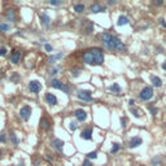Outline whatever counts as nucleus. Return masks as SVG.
<instances>
[{
  "instance_id": "obj_1",
  "label": "nucleus",
  "mask_w": 166,
  "mask_h": 166,
  "mask_svg": "<svg viewBox=\"0 0 166 166\" xmlns=\"http://www.w3.org/2000/svg\"><path fill=\"white\" fill-rule=\"evenodd\" d=\"M83 61L87 65H102L104 53L100 48H91L83 53Z\"/></svg>"
},
{
  "instance_id": "obj_2",
  "label": "nucleus",
  "mask_w": 166,
  "mask_h": 166,
  "mask_svg": "<svg viewBox=\"0 0 166 166\" xmlns=\"http://www.w3.org/2000/svg\"><path fill=\"white\" fill-rule=\"evenodd\" d=\"M100 38H101V42H102V44H104V47H107L108 49L126 51L125 44H123L117 37L109 34V32H104V34H101Z\"/></svg>"
},
{
  "instance_id": "obj_3",
  "label": "nucleus",
  "mask_w": 166,
  "mask_h": 166,
  "mask_svg": "<svg viewBox=\"0 0 166 166\" xmlns=\"http://www.w3.org/2000/svg\"><path fill=\"white\" fill-rule=\"evenodd\" d=\"M139 97H140L141 100H144V101L150 100V99L153 97V88L150 86L144 87V88L140 91V93H139Z\"/></svg>"
},
{
  "instance_id": "obj_4",
  "label": "nucleus",
  "mask_w": 166,
  "mask_h": 166,
  "mask_svg": "<svg viewBox=\"0 0 166 166\" xmlns=\"http://www.w3.org/2000/svg\"><path fill=\"white\" fill-rule=\"evenodd\" d=\"M51 86H52L53 88L61 90V91H64L65 93H69V92H70V88H69V86H66V84L61 83L59 79H52V81H51Z\"/></svg>"
},
{
  "instance_id": "obj_5",
  "label": "nucleus",
  "mask_w": 166,
  "mask_h": 166,
  "mask_svg": "<svg viewBox=\"0 0 166 166\" xmlns=\"http://www.w3.org/2000/svg\"><path fill=\"white\" fill-rule=\"evenodd\" d=\"M77 96L78 99L83 101H91L92 100V95H91V91H86V90H79L77 92Z\"/></svg>"
},
{
  "instance_id": "obj_6",
  "label": "nucleus",
  "mask_w": 166,
  "mask_h": 166,
  "mask_svg": "<svg viewBox=\"0 0 166 166\" xmlns=\"http://www.w3.org/2000/svg\"><path fill=\"white\" fill-rule=\"evenodd\" d=\"M29 90L32 93H38V92H40V90H42V84L39 83L38 81H30L29 82Z\"/></svg>"
},
{
  "instance_id": "obj_7",
  "label": "nucleus",
  "mask_w": 166,
  "mask_h": 166,
  "mask_svg": "<svg viewBox=\"0 0 166 166\" xmlns=\"http://www.w3.org/2000/svg\"><path fill=\"white\" fill-rule=\"evenodd\" d=\"M20 116H21V118H22V119L28 121L30 118V116H31V108H30L29 105H25L23 108H21Z\"/></svg>"
},
{
  "instance_id": "obj_8",
  "label": "nucleus",
  "mask_w": 166,
  "mask_h": 166,
  "mask_svg": "<svg viewBox=\"0 0 166 166\" xmlns=\"http://www.w3.org/2000/svg\"><path fill=\"white\" fill-rule=\"evenodd\" d=\"M74 116L79 122H84V121L87 119V113L83 109H77L74 112Z\"/></svg>"
},
{
  "instance_id": "obj_9",
  "label": "nucleus",
  "mask_w": 166,
  "mask_h": 166,
  "mask_svg": "<svg viewBox=\"0 0 166 166\" xmlns=\"http://www.w3.org/2000/svg\"><path fill=\"white\" fill-rule=\"evenodd\" d=\"M21 60V52L20 51H13L11 55V62L12 64H18Z\"/></svg>"
},
{
  "instance_id": "obj_10",
  "label": "nucleus",
  "mask_w": 166,
  "mask_h": 166,
  "mask_svg": "<svg viewBox=\"0 0 166 166\" xmlns=\"http://www.w3.org/2000/svg\"><path fill=\"white\" fill-rule=\"evenodd\" d=\"M81 138L84 139V140H90V139L92 138V129H90V127L84 129L83 131L81 132Z\"/></svg>"
},
{
  "instance_id": "obj_11",
  "label": "nucleus",
  "mask_w": 166,
  "mask_h": 166,
  "mask_svg": "<svg viewBox=\"0 0 166 166\" xmlns=\"http://www.w3.org/2000/svg\"><path fill=\"white\" fill-rule=\"evenodd\" d=\"M141 143H143L141 138H139V136H134V138L131 139V140H130L129 147H130V148H135V147H139Z\"/></svg>"
},
{
  "instance_id": "obj_12",
  "label": "nucleus",
  "mask_w": 166,
  "mask_h": 166,
  "mask_svg": "<svg viewBox=\"0 0 166 166\" xmlns=\"http://www.w3.org/2000/svg\"><path fill=\"white\" fill-rule=\"evenodd\" d=\"M105 9H107V8H105V7H102V5H100V4H93V5H91V7H90V11H91L92 13H99V12H105Z\"/></svg>"
},
{
  "instance_id": "obj_13",
  "label": "nucleus",
  "mask_w": 166,
  "mask_h": 166,
  "mask_svg": "<svg viewBox=\"0 0 166 166\" xmlns=\"http://www.w3.org/2000/svg\"><path fill=\"white\" fill-rule=\"evenodd\" d=\"M46 100L49 105H56L57 104V97L53 93H46Z\"/></svg>"
},
{
  "instance_id": "obj_14",
  "label": "nucleus",
  "mask_w": 166,
  "mask_h": 166,
  "mask_svg": "<svg viewBox=\"0 0 166 166\" xmlns=\"http://www.w3.org/2000/svg\"><path fill=\"white\" fill-rule=\"evenodd\" d=\"M39 18H40V22L43 23L44 26H48V25H49L51 18L48 17V14H47V13H44V12H43V13H40V14H39Z\"/></svg>"
},
{
  "instance_id": "obj_15",
  "label": "nucleus",
  "mask_w": 166,
  "mask_h": 166,
  "mask_svg": "<svg viewBox=\"0 0 166 166\" xmlns=\"http://www.w3.org/2000/svg\"><path fill=\"white\" fill-rule=\"evenodd\" d=\"M150 82H152V84L155 87H161V84H162L161 78H158L157 75H150Z\"/></svg>"
},
{
  "instance_id": "obj_16",
  "label": "nucleus",
  "mask_w": 166,
  "mask_h": 166,
  "mask_svg": "<svg viewBox=\"0 0 166 166\" xmlns=\"http://www.w3.org/2000/svg\"><path fill=\"white\" fill-rule=\"evenodd\" d=\"M52 146L55 147L57 150H61L62 149V146H64V141L60 140V139H55V140L52 141Z\"/></svg>"
},
{
  "instance_id": "obj_17",
  "label": "nucleus",
  "mask_w": 166,
  "mask_h": 166,
  "mask_svg": "<svg viewBox=\"0 0 166 166\" xmlns=\"http://www.w3.org/2000/svg\"><path fill=\"white\" fill-rule=\"evenodd\" d=\"M130 22L129 18L126 16H119L118 17V21H117V25L118 26H123V25H127V23Z\"/></svg>"
},
{
  "instance_id": "obj_18",
  "label": "nucleus",
  "mask_w": 166,
  "mask_h": 166,
  "mask_svg": "<svg viewBox=\"0 0 166 166\" xmlns=\"http://www.w3.org/2000/svg\"><path fill=\"white\" fill-rule=\"evenodd\" d=\"M5 17H7V20H9V21H14L16 20V12L13 9H9L7 12V14H5Z\"/></svg>"
},
{
  "instance_id": "obj_19",
  "label": "nucleus",
  "mask_w": 166,
  "mask_h": 166,
  "mask_svg": "<svg viewBox=\"0 0 166 166\" xmlns=\"http://www.w3.org/2000/svg\"><path fill=\"white\" fill-rule=\"evenodd\" d=\"M49 125H51L49 121H48L46 117H43V118L40 119V127H42V129H46V130L49 129Z\"/></svg>"
},
{
  "instance_id": "obj_20",
  "label": "nucleus",
  "mask_w": 166,
  "mask_h": 166,
  "mask_svg": "<svg viewBox=\"0 0 166 166\" xmlns=\"http://www.w3.org/2000/svg\"><path fill=\"white\" fill-rule=\"evenodd\" d=\"M61 57H64V53H57V55H53V56H51L49 57V60H48V61H49L51 62V64H53V62H55V61H57V60H60V59H61Z\"/></svg>"
},
{
  "instance_id": "obj_21",
  "label": "nucleus",
  "mask_w": 166,
  "mask_h": 166,
  "mask_svg": "<svg viewBox=\"0 0 166 166\" xmlns=\"http://www.w3.org/2000/svg\"><path fill=\"white\" fill-rule=\"evenodd\" d=\"M109 90H110L112 92H117V93L121 92V87H119V84H117V83L112 84V86L109 87Z\"/></svg>"
},
{
  "instance_id": "obj_22",
  "label": "nucleus",
  "mask_w": 166,
  "mask_h": 166,
  "mask_svg": "<svg viewBox=\"0 0 166 166\" xmlns=\"http://www.w3.org/2000/svg\"><path fill=\"white\" fill-rule=\"evenodd\" d=\"M74 11L77 12V13H81V12L84 11V5L83 4H75L74 5Z\"/></svg>"
},
{
  "instance_id": "obj_23",
  "label": "nucleus",
  "mask_w": 166,
  "mask_h": 166,
  "mask_svg": "<svg viewBox=\"0 0 166 166\" xmlns=\"http://www.w3.org/2000/svg\"><path fill=\"white\" fill-rule=\"evenodd\" d=\"M11 29V25L8 23H0V31H8Z\"/></svg>"
},
{
  "instance_id": "obj_24",
  "label": "nucleus",
  "mask_w": 166,
  "mask_h": 166,
  "mask_svg": "<svg viewBox=\"0 0 166 166\" xmlns=\"http://www.w3.org/2000/svg\"><path fill=\"white\" fill-rule=\"evenodd\" d=\"M131 113L134 114L135 117H138V118H139V117H141V114H143V112H141V110H139V109H131Z\"/></svg>"
},
{
  "instance_id": "obj_25",
  "label": "nucleus",
  "mask_w": 166,
  "mask_h": 166,
  "mask_svg": "<svg viewBox=\"0 0 166 166\" xmlns=\"http://www.w3.org/2000/svg\"><path fill=\"white\" fill-rule=\"evenodd\" d=\"M118 149H119V144L114 143L113 147H112V149H110V153H117V152H118Z\"/></svg>"
},
{
  "instance_id": "obj_26",
  "label": "nucleus",
  "mask_w": 166,
  "mask_h": 166,
  "mask_svg": "<svg viewBox=\"0 0 166 166\" xmlns=\"http://www.w3.org/2000/svg\"><path fill=\"white\" fill-rule=\"evenodd\" d=\"M81 73H82L81 69H73V70H71V75H73V77H78Z\"/></svg>"
},
{
  "instance_id": "obj_27",
  "label": "nucleus",
  "mask_w": 166,
  "mask_h": 166,
  "mask_svg": "<svg viewBox=\"0 0 166 166\" xmlns=\"http://www.w3.org/2000/svg\"><path fill=\"white\" fill-rule=\"evenodd\" d=\"M11 139H12V141H13L14 144H18V139H17V136L13 134V132L11 134Z\"/></svg>"
},
{
  "instance_id": "obj_28",
  "label": "nucleus",
  "mask_w": 166,
  "mask_h": 166,
  "mask_svg": "<svg viewBox=\"0 0 166 166\" xmlns=\"http://www.w3.org/2000/svg\"><path fill=\"white\" fill-rule=\"evenodd\" d=\"M48 3H49L51 5H60V4H61V1H60V0H49Z\"/></svg>"
},
{
  "instance_id": "obj_29",
  "label": "nucleus",
  "mask_w": 166,
  "mask_h": 166,
  "mask_svg": "<svg viewBox=\"0 0 166 166\" xmlns=\"http://www.w3.org/2000/svg\"><path fill=\"white\" fill-rule=\"evenodd\" d=\"M87 157H88V158H96V157H97V152H91V153H88V155H87Z\"/></svg>"
},
{
  "instance_id": "obj_30",
  "label": "nucleus",
  "mask_w": 166,
  "mask_h": 166,
  "mask_svg": "<svg viewBox=\"0 0 166 166\" xmlns=\"http://www.w3.org/2000/svg\"><path fill=\"white\" fill-rule=\"evenodd\" d=\"M69 129H70L71 131H75V130H77V123H75V122H71L70 126H69Z\"/></svg>"
},
{
  "instance_id": "obj_31",
  "label": "nucleus",
  "mask_w": 166,
  "mask_h": 166,
  "mask_svg": "<svg viewBox=\"0 0 166 166\" xmlns=\"http://www.w3.org/2000/svg\"><path fill=\"white\" fill-rule=\"evenodd\" d=\"M148 108H149V110H150V112H152V113H153V114H156V113H157V109H156V108H155V107H153V105H149V107H148Z\"/></svg>"
},
{
  "instance_id": "obj_32",
  "label": "nucleus",
  "mask_w": 166,
  "mask_h": 166,
  "mask_svg": "<svg viewBox=\"0 0 166 166\" xmlns=\"http://www.w3.org/2000/svg\"><path fill=\"white\" fill-rule=\"evenodd\" d=\"M153 165H157V164H160L161 162V158H158V157H156V158H153Z\"/></svg>"
},
{
  "instance_id": "obj_33",
  "label": "nucleus",
  "mask_w": 166,
  "mask_h": 166,
  "mask_svg": "<svg viewBox=\"0 0 166 166\" xmlns=\"http://www.w3.org/2000/svg\"><path fill=\"white\" fill-rule=\"evenodd\" d=\"M5 53H7V49H5V48H1V49H0V56H5Z\"/></svg>"
},
{
  "instance_id": "obj_34",
  "label": "nucleus",
  "mask_w": 166,
  "mask_h": 166,
  "mask_svg": "<svg viewBox=\"0 0 166 166\" xmlns=\"http://www.w3.org/2000/svg\"><path fill=\"white\" fill-rule=\"evenodd\" d=\"M46 51H48V52H51V51H52V46H51V44H46Z\"/></svg>"
},
{
  "instance_id": "obj_35",
  "label": "nucleus",
  "mask_w": 166,
  "mask_h": 166,
  "mask_svg": "<svg viewBox=\"0 0 166 166\" xmlns=\"http://www.w3.org/2000/svg\"><path fill=\"white\" fill-rule=\"evenodd\" d=\"M121 123H122V127H126V118H121Z\"/></svg>"
},
{
  "instance_id": "obj_36",
  "label": "nucleus",
  "mask_w": 166,
  "mask_h": 166,
  "mask_svg": "<svg viewBox=\"0 0 166 166\" xmlns=\"http://www.w3.org/2000/svg\"><path fill=\"white\" fill-rule=\"evenodd\" d=\"M5 140H7V139H5V135L1 134V135H0V141H1V143H4Z\"/></svg>"
},
{
  "instance_id": "obj_37",
  "label": "nucleus",
  "mask_w": 166,
  "mask_h": 166,
  "mask_svg": "<svg viewBox=\"0 0 166 166\" xmlns=\"http://www.w3.org/2000/svg\"><path fill=\"white\" fill-rule=\"evenodd\" d=\"M83 166H92V164L88 161V160H86V161L83 162Z\"/></svg>"
},
{
  "instance_id": "obj_38",
  "label": "nucleus",
  "mask_w": 166,
  "mask_h": 166,
  "mask_svg": "<svg viewBox=\"0 0 166 166\" xmlns=\"http://www.w3.org/2000/svg\"><path fill=\"white\" fill-rule=\"evenodd\" d=\"M160 23H161L164 28H166V22H165V20L164 18H160Z\"/></svg>"
},
{
  "instance_id": "obj_39",
  "label": "nucleus",
  "mask_w": 166,
  "mask_h": 166,
  "mask_svg": "<svg viewBox=\"0 0 166 166\" xmlns=\"http://www.w3.org/2000/svg\"><path fill=\"white\" fill-rule=\"evenodd\" d=\"M156 4H157V5H162V4H164V1H162V0H158Z\"/></svg>"
},
{
  "instance_id": "obj_40",
  "label": "nucleus",
  "mask_w": 166,
  "mask_h": 166,
  "mask_svg": "<svg viewBox=\"0 0 166 166\" xmlns=\"http://www.w3.org/2000/svg\"><path fill=\"white\" fill-rule=\"evenodd\" d=\"M129 104H130V105H134V104H135V101H134V100H132V99H131V100L129 101Z\"/></svg>"
},
{
  "instance_id": "obj_41",
  "label": "nucleus",
  "mask_w": 166,
  "mask_h": 166,
  "mask_svg": "<svg viewBox=\"0 0 166 166\" xmlns=\"http://www.w3.org/2000/svg\"><path fill=\"white\" fill-rule=\"evenodd\" d=\"M162 69H164V70H166V61L164 62V64H162Z\"/></svg>"
},
{
  "instance_id": "obj_42",
  "label": "nucleus",
  "mask_w": 166,
  "mask_h": 166,
  "mask_svg": "<svg viewBox=\"0 0 166 166\" xmlns=\"http://www.w3.org/2000/svg\"><path fill=\"white\" fill-rule=\"evenodd\" d=\"M1 155H3V152H1V150H0V158H1Z\"/></svg>"
}]
</instances>
